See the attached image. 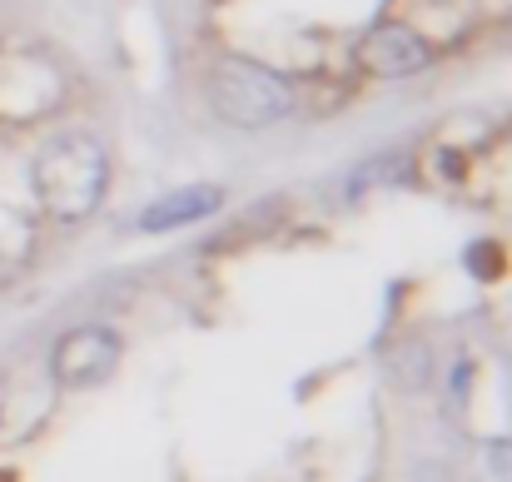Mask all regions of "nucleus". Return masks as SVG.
<instances>
[{
	"mask_svg": "<svg viewBox=\"0 0 512 482\" xmlns=\"http://www.w3.org/2000/svg\"><path fill=\"white\" fill-rule=\"evenodd\" d=\"M105 179H110V155L95 135L85 130H70V135H50L35 160H30V184H35V199L45 204V214L55 219H85L95 214L100 194H105Z\"/></svg>",
	"mask_w": 512,
	"mask_h": 482,
	"instance_id": "obj_1",
	"label": "nucleus"
},
{
	"mask_svg": "<svg viewBox=\"0 0 512 482\" xmlns=\"http://www.w3.org/2000/svg\"><path fill=\"white\" fill-rule=\"evenodd\" d=\"M204 100L234 130H269L294 115L289 75L254 55H219L204 75Z\"/></svg>",
	"mask_w": 512,
	"mask_h": 482,
	"instance_id": "obj_2",
	"label": "nucleus"
},
{
	"mask_svg": "<svg viewBox=\"0 0 512 482\" xmlns=\"http://www.w3.org/2000/svg\"><path fill=\"white\" fill-rule=\"evenodd\" d=\"M353 60L373 80H413V75H423L433 65V45L403 20H378V25H368L358 35Z\"/></svg>",
	"mask_w": 512,
	"mask_h": 482,
	"instance_id": "obj_3",
	"label": "nucleus"
},
{
	"mask_svg": "<svg viewBox=\"0 0 512 482\" xmlns=\"http://www.w3.org/2000/svg\"><path fill=\"white\" fill-rule=\"evenodd\" d=\"M120 368V333L115 328H70L55 348H50V373L65 388H95Z\"/></svg>",
	"mask_w": 512,
	"mask_h": 482,
	"instance_id": "obj_4",
	"label": "nucleus"
},
{
	"mask_svg": "<svg viewBox=\"0 0 512 482\" xmlns=\"http://www.w3.org/2000/svg\"><path fill=\"white\" fill-rule=\"evenodd\" d=\"M219 209H224V189L219 184H184V189L160 194L155 204H145L135 229L140 234H174V229H189V224H199V219H209Z\"/></svg>",
	"mask_w": 512,
	"mask_h": 482,
	"instance_id": "obj_5",
	"label": "nucleus"
},
{
	"mask_svg": "<svg viewBox=\"0 0 512 482\" xmlns=\"http://www.w3.org/2000/svg\"><path fill=\"white\" fill-rule=\"evenodd\" d=\"M463 269L478 274V279H498V274H503V249H498L493 239H478V244L463 249Z\"/></svg>",
	"mask_w": 512,
	"mask_h": 482,
	"instance_id": "obj_6",
	"label": "nucleus"
},
{
	"mask_svg": "<svg viewBox=\"0 0 512 482\" xmlns=\"http://www.w3.org/2000/svg\"><path fill=\"white\" fill-rule=\"evenodd\" d=\"M488 468L498 482H512V438H493L488 443Z\"/></svg>",
	"mask_w": 512,
	"mask_h": 482,
	"instance_id": "obj_7",
	"label": "nucleus"
},
{
	"mask_svg": "<svg viewBox=\"0 0 512 482\" xmlns=\"http://www.w3.org/2000/svg\"><path fill=\"white\" fill-rule=\"evenodd\" d=\"M0 408H5V378H0Z\"/></svg>",
	"mask_w": 512,
	"mask_h": 482,
	"instance_id": "obj_8",
	"label": "nucleus"
}]
</instances>
